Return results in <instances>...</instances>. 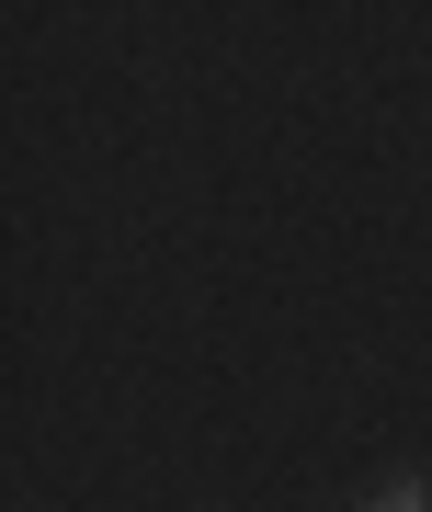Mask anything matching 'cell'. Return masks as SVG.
<instances>
[{
	"label": "cell",
	"mask_w": 432,
	"mask_h": 512,
	"mask_svg": "<svg viewBox=\"0 0 432 512\" xmlns=\"http://www.w3.org/2000/svg\"><path fill=\"white\" fill-rule=\"evenodd\" d=\"M364 512H432V478H387V490L364 501Z\"/></svg>",
	"instance_id": "6da1fadb"
}]
</instances>
